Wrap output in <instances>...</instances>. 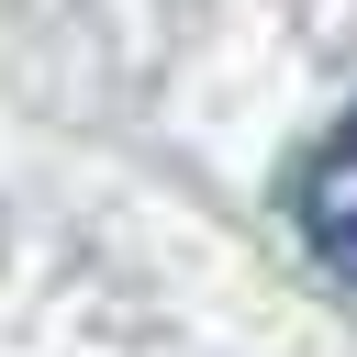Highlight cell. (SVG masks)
<instances>
[{
	"label": "cell",
	"instance_id": "6da1fadb",
	"mask_svg": "<svg viewBox=\"0 0 357 357\" xmlns=\"http://www.w3.org/2000/svg\"><path fill=\"white\" fill-rule=\"evenodd\" d=\"M290 223H301L312 268H335V279L357 290V112L301 156V178H290Z\"/></svg>",
	"mask_w": 357,
	"mask_h": 357
}]
</instances>
